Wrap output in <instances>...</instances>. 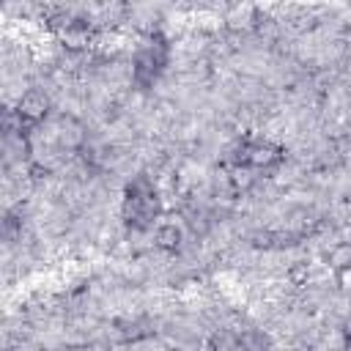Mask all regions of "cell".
<instances>
[{"label": "cell", "mask_w": 351, "mask_h": 351, "mask_svg": "<svg viewBox=\"0 0 351 351\" xmlns=\"http://www.w3.org/2000/svg\"><path fill=\"white\" fill-rule=\"evenodd\" d=\"M346 337L351 340V315H348V321H346Z\"/></svg>", "instance_id": "52a82bcc"}, {"label": "cell", "mask_w": 351, "mask_h": 351, "mask_svg": "<svg viewBox=\"0 0 351 351\" xmlns=\"http://www.w3.org/2000/svg\"><path fill=\"white\" fill-rule=\"evenodd\" d=\"M244 162L252 167H271L280 162V148L271 143H250L244 145Z\"/></svg>", "instance_id": "7a4b0ae2"}, {"label": "cell", "mask_w": 351, "mask_h": 351, "mask_svg": "<svg viewBox=\"0 0 351 351\" xmlns=\"http://www.w3.org/2000/svg\"><path fill=\"white\" fill-rule=\"evenodd\" d=\"M47 112H49V99L41 90H27L16 101V115L22 123H38V121H44Z\"/></svg>", "instance_id": "6da1fadb"}, {"label": "cell", "mask_w": 351, "mask_h": 351, "mask_svg": "<svg viewBox=\"0 0 351 351\" xmlns=\"http://www.w3.org/2000/svg\"><path fill=\"white\" fill-rule=\"evenodd\" d=\"M288 280H291L293 285H302V282L307 280V266H304V263H293V269L288 271Z\"/></svg>", "instance_id": "8992f818"}, {"label": "cell", "mask_w": 351, "mask_h": 351, "mask_svg": "<svg viewBox=\"0 0 351 351\" xmlns=\"http://www.w3.org/2000/svg\"><path fill=\"white\" fill-rule=\"evenodd\" d=\"M178 244H181V230L176 228V225H162L159 230H156V247L159 250H167V252H173V250H178Z\"/></svg>", "instance_id": "277c9868"}, {"label": "cell", "mask_w": 351, "mask_h": 351, "mask_svg": "<svg viewBox=\"0 0 351 351\" xmlns=\"http://www.w3.org/2000/svg\"><path fill=\"white\" fill-rule=\"evenodd\" d=\"M329 269L332 271H337V274H343V271H351V244L348 241H343V244H337L332 252H329Z\"/></svg>", "instance_id": "3957f363"}, {"label": "cell", "mask_w": 351, "mask_h": 351, "mask_svg": "<svg viewBox=\"0 0 351 351\" xmlns=\"http://www.w3.org/2000/svg\"><path fill=\"white\" fill-rule=\"evenodd\" d=\"M239 348H244V351H266V337L261 332H247L239 340Z\"/></svg>", "instance_id": "5b68a950"}]
</instances>
